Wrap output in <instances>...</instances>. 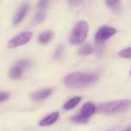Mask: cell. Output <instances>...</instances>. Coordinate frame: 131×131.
<instances>
[{"instance_id":"18","label":"cell","mask_w":131,"mask_h":131,"mask_svg":"<svg viewBox=\"0 0 131 131\" xmlns=\"http://www.w3.org/2000/svg\"><path fill=\"white\" fill-rule=\"evenodd\" d=\"M118 55L124 58H131V48H127L118 53Z\"/></svg>"},{"instance_id":"6","label":"cell","mask_w":131,"mask_h":131,"mask_svg":"<svg viewBox=\"0 0 131 131\" xmlns=\"http://www.w3.org/2000/svg\"><path fill=\"white\" fill-rule=\"evenodd\" d=\"M33 33L31 31H25L21 32L19 35L15 36L12 38L8 43V48H15L16 47L21 46L23 45L27 44L32 38Z\"/></svg>"},{"instance_id":"9","label":"cell","mask_w":131,"mask_h":131,"mask_svg":"<svg viewBox=\"0 0 131 131\" xmlns=\"http://www.w3.org/2000/svg\"><path fill=\"white\" fill-rule=\"evenodd\" d=\"M52 93L51 88H44L31 94V99L34 101H41L48 98Z\"/></svg>"},{"instance_id":"5","label":"cell","mask_w":131,"mask_h":131,"mask_svg":"<svg viewBox=\"0 0 131 131\" xmlns=\"http://www.w3.org/2000/svg\"><path fill=\"white\" fill-rule=\"evenodd\" d=\"M30 65L31 62L28 60H20L17 61L9 70V78L13 80L21 78L23 74V72L27 70Z\"/></svg>"},{"instance_id":"19","label":"cell","mask_w":131,"mask_h":131,"mask_svg":"<svg viewBox=\"0 0 131 131\" xmlns=\"http://www.w3.org/2000/svg\"><path fill=\"white\" fill-rule=\"evenodd\" d=\"M10 97V94L5 91H0V103L7 101Z\"/></svg>"},{"instance_id":"22","label":"cell","mask_w":131,"mask_h":131,"mask_svg":"<svg viewBox=\"0 0 131 131\" xmlns=\"http://www.w3.org/2000/svg\"><path fill=\"white\" fill-rule=\"evenodd\" d=\"M130 76L131 77V70H130Z\"/></svg>"},{"instance_id":"4","label":"cell","mask_w":131,"mask_h":131,"mask_svg":"<svg viewBox=\"0 0 131 131\" xmlns=\"http://www.w3.org/2000/svg\"><path fill=\"white\" fill-rule=\"evenodd\" d=\"M117 33V29L110 27L107 25H104L101 27L96 33L95 35V42L97 45H102L104 41L111 38Z\"/></svg>"},{"instance_id":"20","label":"cell","mask_w":131,"mask_h":131,"mask_svg":"<svg viewBox=\"0 0 131 131\" xmlns=\"http://www.w3.org/2000/svg\"><path fill=\"white\" fill-rule=\"evenodd\" d=\"M48 1H41L38 2V8H43V9H46L48 5Z\"/></svg>"},{"instance_id":"1","label":"cell","mask_w":131,"mask_h":131,"mask_svg":"<svg viewBox=\"0 0 131 131\" xmlns=\"http://www.w3.org/2000/svg\"><path fill=\"white\" fill-rule=\"evenodd\" d=\"M97 79L98 76L94 73L74 72L65 77L64 84L68 88L78 89L93 84Z\"/></svg>"},{"instance_id":"3","label":"cell","mask_w":131,"mask_h":131,"mask_svg":"<svg viewBox=\"0 0 131 131\" xmlns=\"http://www.w3.org/2000/svg\"><path fill=\"white\" fill-rule=\"evenodd\" d=\"M89 26L87 21H80L74 27L70 35V42L73 45H79L83 43L88 36Z\"/></svg>"},{"instance_id":"11","label":"cell","mask_w":131,"mask_h":131,"mask_svg":"<svg viewBox=\"0 0 131 131\" xmlns=\"http://www.w3.org/2000/svg\"><path fill=\"white\" fill-rule=\"evenodd\" d=\"M53 37H54V33L52 31H46L41 33L38 35V39L41 44L45 45V44H48V42H50L52 40Z\"/></svg>"},{"instance_id":"10","label":"cell","mask_w":131,"mask_h":131,"mask_svg":"<svg viewBox=\"0 0 131 131\" xmlns=\"http://www.w3.org/2000/svg\"><path fill=\"white\" fill-rule=\"evenodd\" d=\"M59 118V112H54L46 116L39 122V126L41 127H48L54 124Z\"/></svg>"},{"instance_id":"15","label":"cell","mask_w":131,"mask_h":131,"mask_svg":"<svg viewBox=\"0 0 131 131\" xmlns=\"http://www.w3.org/2000/svg\"><path fill=\"white\" fill-rule=\"evenodd\" d=\"M105 4L113 11L120 12V9H121V2L120 1H106Z\"/></svg>"},{"instance_id":"8","label":"cell","mask_w":131,"mask_h":131,"mask_svg":"<svg viewBox=\"0 0 131 131\" xmlns=\"http://www.w3.org/2000/svg\"><path fill=\"white\" fill-rule=\"evenodd\" d=\"M96 111H97V107L95 106L94 104L91 102H87L82 106L79 114L84 117V118H87L89 120V118L93 114H94Z\"/></svg>"},{"instance_id":"23","label":"cell","mask_w":131,"mask_h":131,"mask_svg":"<svg viewBox=\"0 0 131 131\" xmlns=\"http://www.w3.org/2000/svg\"><path fill=\"white\" fill-rule=\"evenodd\" d=\"M128 129H129V130H130L131 131V127H129V128H128Z\"/></svg>"},{"instance_id":"13","label":"cell","mask_w":131,"mask_h":131,"mask_svg":"<svg viewBox=\"0 0 131 131\" xmlns=\"http://www.w3.org/2000/svg\"><path fill=\"white\" fill-rule=\"evenodd\" d=\"M81 101V97H74L71 99H70L68 102H66L64 104V109L66 111H69L71 110L73 108H74Z\"/></svg>"},{"instance_id":"12","label":"cell","mask_w":131,"mask_h":131,"mask_svg":"<svg viewBox=\"0 0 131 131\" xmlns=\"http://www.w3.org/2000/svg\"><path fill=\"white\" fill-rule=\"evenodd\" d=\"M46 15H47L46 9L38 8V12L35 15V17H34V19H33V23L35 25H39V24L42 23L45 20Z\"/></svg>"},{"instance_id":"7","label":"cell","mask_w":131,"mask_h":131,"mask_svg":"<svg viewBox=\"0 0 131 131\" xmlns=\"http://www.w3.org/2000/svg\"><path fill=\"white\" fill-rule=\"evenodd\" d=\"M29 9V3L28 2H24L21 4L18 9L17 10L14 18H13V24L18 25L25 17Z\"/></svg>"},{"instance_id":"14","label":"cell","mask_w":131,"mask_h":131,"mask_svg":"<svg viewBox=\"0 0 131 131\" xmlns=\"http://www.w3.org/2000/svg\"><path fill=\"white\" fill-rule=\"evenodd\" d=\"M94 49L93 48V47L91 45L86 44L80 48L78 53L81 55H88V54H92L94 52Z\"/></svg>"},{"instance_id":"17","label":"cell","mask_w":131,"mask_h":131,"mask_svg":"<svg viewBox=\"0 0 131 131\" xmlns=\"http://www.w3.org/2000/svg\"><path fill=\"white\" fill-rule=\"evenodd\" d=\"M63 53H64V46L62 45H59L57 47V48L55 49V51H54V59H56V60L60 59L62 57Z\"/></svg>"},{"instance_id":"21","label":"cell","mask_w":131,"mask_h":131,"mask_svg":"<svg viewBox=\"0 0 131 131\" xmlns=\"http://www.w3.org/2000/svg\"><path fill=\"white\" fill-rule=\"evenodd\" d=\"M124 131H130V130H129V129H128V128H127V130H124Z\"/></svg>"},{"instance_id":"2","label":"cell","mask_w":131,"mask_h":131,"mask_svg":"<svg viewBox=\"0 0 131 131\" xmlns=\"http://www.w3.org/2000/svg\"><path fill=\"white\" fill-rule=\"evenodd\" d=\"M131 107L130 100H120L110 101L100 104L97 107V111L107 115H114L127 111Z\"/></svg>"},{"instance_id":"16","label":"cell","mask_w":131,"mask_h":131,"mask_svg":"<svg viewBox=\"0 0 131 131\" xmlns=\"http://www.w3.org/2000/svg\"><path fill=\"white\" fill-rule=\"evenodd\" d=\"M71 121L74 122V123H77V124H87L89 120L87 118H84V117H82L80 114H78L76 116H74L71 119Z\"/></svg>"}]
</instances>
